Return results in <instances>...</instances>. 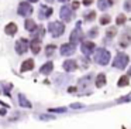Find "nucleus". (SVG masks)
I'll return each instance as SVG.
<instances>
[{"mask_svg":"<svg viewBox=\"0 0 131 129\" xmlns=\"http://www.w3.org/2000/svg\"><path fill=\"white\" fill-rule=\"evenodd\" d=\"M93 58H94V63L100 64V65H106V64H108V61H110V53L104 48H99L94 53Z\"/></svg>","mask_w":131,"mask_h":129,"instance_id":"1","label":"nucleus"},{"mask_svg":"<svg viewBox=\"0 0 131 129\" xmlns=\"http://www.w3.org/2000/svg\"><path fill=\"white\" fill-rule=\"evenodd\" d=\"M48 30L52 34V37H59L65 31V26H63V23H59V21H52L48 24Z\"/></svg>","mask_w":131,"mask_h":129,"instance_id":"2","label":"nucleus"},{"mask_svg":"<svg viewBox=\"0 0 131 129\" xmlns=\"http://www.w3.org/2000/svg\"><path fill=\"white\" fill-rule=\"evenodd\" d=\"M127 64H128V55L124 54V53H118V54L116 55V58H114V61H113V67L114 68H118V70L125 68Z\"/></svg>","mask_w":131,"mask_h":129,"instance_id":"3","label":"nucleus"},{"mask_svg":"<svg viewBox=\"0 0 131 129\" xmlns=\"http://www.w3.org/2000/svg\"><path fill=\"white\" fill-rule=\"evenodd\" d=\"M128 44H131V29H125L120 36V47H127Z\"/></svg>","mask_w":131,"mask_h":129,"instance_id":"4","label":"nucleus"},{"mask_svg":"<svg viewBox=\"0 0 131 129\" xmlns=\"http://www.w3.org/2000/svg\"><path fill=\"white\" fill-rule=\"evenodd\" d=\"M82 30H80V23H78L76 24V27H75V30L72 31V34H71V44H76V43H79L80 40H82Z\"/></svg>","mask_w":131,"mask_h":129,"instance_id":"5","label":"nucleus"},{"mask_svg":"<svg viewBox=\"0 0 131 129\" xmlns=\"http://www.w3.org/2000/svg\"><path fill=\"white\" fill-rule=\"evenodd\" d=\"M59 17L62 19L63 21H71L72 19H73V13H72V9L69 6H63L62 9H61V12H59Z\"/></svg>","mask_w":131,"mask_h":129,"instance_id":"6","label":"nucleus"},{"mask_svg":"<svg viewBox=\"0 0 131 129\" xmlns=\"http://www.w3.org/2000/svg\"><path fill=\"white\" fill-rule=\"evenodd\" d=\"M18 14L20 16H30L32 13V7L30 3H27V2H23V3L18 4Z\"/></svg>","mask_w":131,"mask_h":129,"instance_id":"7","label":"nucleus"},{"mask_svg":"<svg viewBox=\"0 0 131 129\" xmlns=\"http://www.w3.org/2000/svg\"><path fill=\"white\" fill-rule=\"evenodd\" d=\"M27 48H28V41L24 40V38H20V40L16 43V51H17L18 54H24V53L27 51Z\"/></svg>","mask_w":131,"mask_h":129,"instance_id":"8","label":"nucleus"},{"mask_svg":"<svg viewBox=\"0 0 131 129\" xmlns=\"http://www.w3.org/2000/svg\"><path fill=\"white\" fill-rule=\"evenodd\" d=\"M61 55H72L75 53V44H63L61 46Z\"/></svg>","mask_w":131,"mask_h":129,"instance_id":"9","label":"nucleus"},{"mask_svg":"<svg viewBox=\"0 0 131 129\" xmlns=\"http://www.w3.org/2000/svg\"><path fill=\"white\" fill-rule=\"evenodd\" d=\"M80 48H82V53L85 55H90L94 50V44L92 43V41H88V43H83Z\"/></svg>","mask_w":131,"mask_h":129,"instance_id":"10","label":"nucleus"},{"mask_svg":"<svg viewBox=\"0 0 131 129\" xmlns=\"http://www.w3.org/2000/svg\"><path fill=\"white\" fill-rule=\"evenodd\" d=\"M51 14H52V9H51V7H47V6H41L40 7V13H38L40 19H47V17H49Z\"/></svg>","mask_w":131,"mask_h":129,"instance_id":"11","label":"nucleus"},{"mask_svg":"<svg viewBox=\"0 0 131 129\" xmlns=\"http://www.w3.org/2000/svg\"><path fill=\"white\" fill-rule=\"evenodd\" d=\"M76 68H78L76 61H73V60H68V61H65V63H63V70H65V71H68V72L75 71Z\"/></svg>","mask_w":131,"mask_h":129,"instance_id":"12","label":"nucleus"},{"mask_svg":"<svg viewBox=\"0 0 131 129\" xmlns=\"http://www.w3.org/2000/svg\"><path fill=\"white\" fill-rule=\"evenodd\" d=\"M4 31H6V34L9 36H13L17 33V26H16V23H9L6 27H4Z\"/></svg>","mask_w":131,"mask_h":129,"instance_id":"13","label":"nucleus"},{"mask_svg":"<svg viewBox=\"0 0 131 129\" xmlns=\"http://www.w3.org/2000/svg\"><path fill=\"white\" fill-rule=\"evenodd\" d=\"M34 68V60H27V61H24L23 63V65H21V71H31V70Z\"/></svg>","mask_w":131,"mask_h":129,"instance_id":"14","label":"nucleus"},{"mask_svg":"<svg viewBox=\"0 0 131 129\" xmlns=\"http://www.w3.org/2000/svg\"><path fill=\"white\" fill-rule=\"evenodd\" d=\"M114 3V0H99V9L102 10H106Z\"/></svg>","mask_w":131,"mask_h":129,"instance_id":"15","label":"nucleus"},{"mask_svg":"<svg viewBox=\"0 0 131 129\" xmlns=\"http://www.w3.org/2000/svg\"><path fill=\"white\" fill-rule=\"evenodd\" d=\"M52 68H54V64H52L51 61H49V63L44 64L42 68H41L40 71H41V74H45V75H47V74H49V72L52 71Z\"/></svg>","mask_w":131,"mask_h":129,"instance_id":"16","label":"nucleus"},{"mask_svg":"<svg viewBox=\"0 0 131 129\" xmlns=\"http://www.w3.org/2000/svg\"><path fill=\"white\" fill-rule=\"evenodd\" d=\"M18 101H20V105L21 106H24V108H31V104L28 102V99H27L23 94L18 95Z\"/></svg>","mask_w":131,"mask_h":129,"instance_id":"17","label":"nucleus"},{"mask_svg":"<svg viewBox=\"0 0 131 129\" xmlns=\"http://www.w3.org/2000/svg\"><path fill=\"white\" fill-rule=\"evenodd\" d=\"M31 51L34 53V54H38V53L41 51V44H40L38 40H34L31 43Z\"/></svg>","mask_w":131,"mask_h":129,"instance_id":"18","label":"nucleus"},{"mask_svg":"<svg viewBox=\"0 0 131 129\" xmlns=\"http://www.w3.org/2000/svg\"><path fill=\"white\" fill-rule=\"evenodd\" d=\"M104 84H106V75L104 74H99V75H97V78H96V87L102 88Z\"/></svg>","mask_w":131,"mask_h":129,"instance_id":"19","label":"nucleus"},{"mask_svg":"<svg viewBox=\"0 0 131 129\" xmlns=\"http://www.w3.org/2000/svg\"><path fill=\"white\" fill-rule=\"evenodd\" d=\"M24 27H26L28 31H34V30L37 29V24H35L32 20H26V23H24Z\"/></svg>","mask_w":131,"mask_h":129,"instance_id":"20","label":"nucleus"},{"mask_svg":"<svg viewBox=\"0 0 131 129\" xmlns=\"http://www.w3.org/2000/svg\"><path fill=\"white\" fill-rule=\"evenodd\" d=\"M128 82H130V80H128V75H124V77L120 78L118 87H125V85H128Z\"/></svg>","mask_w":131,"mask_h":129,"instance_id":"21","label":"nucleus"},{"mask_svg":"<svg viewBox=\"0 0 131 129\" xmlns=\"http://www.w3.org/2000/svg\"><path fill=\"white\" fill-rule=\"evenodd\" d=\"M106 34H107V38H113L114 36L117 34V30L114 29V27H111V29L107 30V33H106Z\"/></svg>","mask_w":131,"mask_h":129,"instance_id":"22","label":"nucleus"},{"mask_svg":"<svg viewBox=\"0 0 131 129\" xmlns=\"http://www.w3.org/2000/svg\"><path fill=\"white\" fill-rule=\"evenodd\" d=\"M108 23H110V16H107V14L102 16V19H100V24L106 26V24H108Z\"/></svg>","mask_w":131,"mask_h":129,"instance_id":"23","label":"nucleus"},{"mask_svg":"<svg viewBox=\"0 0 131 129\" xmlns=\"http://www.w3.org/2000/svg\"><path fill=\"white\" fill-rule=\"evenodd\" d=\"M116 23L118 24V26H120V24H124L125 23V16L124 14H118V16H117V19H116Z\"/></svg>","mask_w":131,"mask_h":129,"instance_id":"24","label":"nucleus"},{"mask_svg":"<svg viewBox=\"0 0 131 129\" xmlns=\"http://www.w3.org/2000/svg\"><path fill=\"white\" fill-rule=\"evenodd\" d=\"M94 17H96V13L94 12H90V13H88V14H85V20H88V21L94 20Z\"/></svg>","mask_w":131,"mask_h":129,"instance_id":"25","label":"nucleus"},{"mask_svg":"<svg viewBox=\"0 0 131 129\" xmlns=\"http://www.w3.org/2000/svg\"><path fill=\"white\" fill-rule=\"evenodd\" d=\"M54 50H55V46L54 44H49L48 47H47V50H45V53H47V55H52V53H54Z\"/></svg>","mask_w":131,"mask_h":129,"instance_id":"26","label":"nucleus"},{"mask_svg":"<svg viewBox=\"0 0 131 129\" xmlns=\"http://www.w3.org/2000/svg\"><path fill=\"white\" fill-rule=\"evenodd\" d=\"M124 9L127 10V12H131V0H127L124 3Z\"/></svg>","mask_w":131,"mask_h":129,"instance_id":"27","label":"nucleus"},{"mask_svg":"<svg viewBox=\"0 0 131 129\" xmlns=\"http://www.w3.org/2000/svg\"><path fill=\"white\" fill-rule=\"evenodd\" d=\"M96 36H97V29H92L89 31V37H96Z\"/></svg>","mask_w":131,"mask_h":129,"instance_id":"28","label":"nucleus"},{"mask_svg":"<svg viewBox=\"0 0 131 129\" xmlns=\"http://www.w3.org/2000/svg\"><path fill=\"white\" fill-rule=\"evenodd\" d=\"M92 3H93V0H83V4L85 6H90Z\"/></svg>","mask_w":131,"mask_h":129,"instance_id":"29","label":"nucleus"},{"mask_svg":"<svg viewBox=\"0 0 131 129\" xmlns=\"http://www.w3.org/2000/svg\"><path fill=\"white\" fill-rule=\"evenodd\" d=\"M52 112H65V108H57V109H51Z\"/></svg>","mask_w":131,"mask_h":129,"instance_id":"30","label":"nucleus"},{"mask_svg":"<svg viewBox=\"0 0 131 129\" xmlns=\"http://www.w3.org/2000/svg\"><path fill=\"white\" fill-rule=\"evenodd\" d=\"M80 106H82L80 104H75V105H72V108H80Z\"/></svg>","mask_w":131,"mask_h":129,"instance_id":"31","label":"nucleus"},{"mask_svg":"<svg viewBox=\"0 0 131 129\" xmlns=\"http://www.w3.org/2000/svg\"><path fill=\"white\" fill-rule=\"evenodd\" d=\"M28 2H31V3H35V2H38V0H28Z\"/></svg>","mask_w":131,"mask_h":129,"instance_id":"32","label":"nucleus"},{"mask_svg":"<svg viewBox=\"0 0 131 129\" xmlns=\"http://www.w3.org/2000/svg\"><path fill=\"white\" fill-rule=\"evenodd\" d=\"M59 2H62V3H65V2H69V0H59Z\"/></svg>","mask_w":131,"mask_h":129,"instance_id":"33","label":"nucleus"},{"mask_svg":"<svg viewBox=\"0 0 131 129\" xmlns=\"http://www.w3.org/2000/svg\"><path fill=\"white\" fill-rule=\"evenodd\" d=\"M128 75H131V68H130V70H128Z\"/></svg>","mask_w":131,"mask_h":129,"instance_id":"34","label":"nucleus"},{"mask_svg":"<svg viewBox=\"0 0 131 129\" xmlns=\"http://www.w3.org/2000/svg\"><path fill=\"white\" fill-rule=\"evenodd\" d=\"M48 2H54V0H48Z\"/></svg>","mask_w":131,"mask_h":129,"instance_id":"35","label":"nucleus"}]
</instances>
